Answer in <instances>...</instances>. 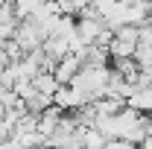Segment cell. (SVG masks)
Segmentation results:
<instances>
[{
  "label": "cell",
  "mask_w": 152,
  "mask_h": 149,
  "mask_svg": "<svg viewBox=\"0 0 152 149\" xmlns=\"http://www.w3.org/2000/svg\"><path fill=\"white\" fill-rule=\"evenodd\" d=\"M23 102H26V108H29V111L41 114L47 105H53V93H41V91H35L29 99H23Z\"/></svg>",
  "instance_id": "obj_8"
},
{
  "label": "cell",
  "mask_w": 152,
  "mask_h": 149,
  "mask_svg": "<svg viewBox=\"0 0 152 149\" xmlns=\"http://www.w3.org/2000/svg\"><path fill=\"white\" fill-rule=\"evenodd\" d=\"M79 67H82V58L76 56V53H67V56H61L58 58V64H56V79L61 82V85H70L73 82V76L79 73Z\"/></svg>",
  "instance_id": "obj_3"
},
{
  "label": "cell",
  "mask_w": 152,
  "mask_h": 149,
  "mask_svg": "<svg viewBox=\"0 0 152 149\" xmlns=\"http://www.w3.org/2000/svg\"><path fill=\"white\" fill-rule=\"evenodd\" d=\"M108 79H111V67H108V64H82L70 85L85 93V96H88V102H94L96 96H102V93H105Z\"/></svg>",
  "instance_id": "obj_1"
},
{
  "label": "cell",
  "mask_w": 152,
  "mask_h": 149,
  "mask_svg": "<svg viewBox=\"0 0 152 149\" xmlns=\"http://www.w3.org/2000/svg\"><path fill=\"white\" fill-rule=\"evenodd\" d=\"M32 85H35V91H41V93H56L61 82L56 79L53 70H38V73L32 76Z\"/></svg>",
  "instance_id": "obj_5"
},
{
  "label": "cell",
  "mask_w": 152,
  "mask_h": 149,
  "mask_svg": "<svg viewBox=\"0 0 152 149\" xmlns=\"http://www.w3.org/2000/svg\"><path fill=\"white\" fill-rule=\"evenodd\" d=\"M126 105H132V108H137V111H143V114L152 117V85L134 88V91L126 96Z\"/></svg>",
  "instance_id": "obj_4"
},
{
  "label": "cell",
  "mask_w": 152,
  "mask_h": 149,
  "mask_svg": "<svg viewBox=\"0 0 152 149\" xmlns=\"http://www.w3.org/2000/svg\"><path fill=\"white\" fill-rule=\"evenodd\" d=\"M108 143V137L102 134V131L96 129V126H88V129H82V146L88 149H102Z\"/></svg>",
  "instance_id": "obj_7"
},
{
  "label": "cell",
  "mask_w": 152,
  "mask_h": 149,
  "mask_svg": "<svg viewBox=\"0 0 152 149\" xmlns=\"http://www.w3.org/2000/svg\"><path fill=\"white\" fill-rule=\"evenodd\" d=\"M134 50H137V41H129V38H120V35H114V38H111V44H108V53H111V58L134 56Z\"/></svg>",
  "instance_id": "obj_6"
},
{
  "label": "cell",
  "mask_w": 152,
  "mask_h": 149,
  "mask_svg": "<svg viewBox=\"0 0 152 149\" xmlns=\"http://www.w3.org/2000/svg\"><path fill=\"white\" fill-rule=\"evenodd\" d=\"M15 3V15L18 18H29L32 12H38L44 6V0H12Z\"/></svg>",
  "instance_id": "obj_9"
},
{
  "label": "cell",
  "mask_w": 152,
  "mask_h": 149,
  "mask_svg": "<svg viewBox=\"0 0 152 149\" xmlns=\"http://www.w3.org/2000/svg\"><path fill=\"white\" fill-rule=\"evenodd\" d=\"M134 61H137L140 67H149V64H152V41H149V44H137V50H134Z\"/></svg>",
  "instance_id": "obj_10"
},
{
  "label": "cell",
  "mask_w": 152,
  "mask_h": 149,
  "mask_svg": "<svg viewBox=\"0 0 152 149\" xmlns=\"http://www.w3.org/2000/svg\"><path fill=\"white\" fill-rule=\"evenodd\" d=\"M102 26H105V20L99 18V15H79L76 18V32L82 35L85 44H94L96 35L102 32Z\"/></svg>",
  "instance_id": "obj_2"
},
{
  "label": "cell",
  "mask_w": 152,
  "mask_h": 149,
  "mask_svg": "<svg viewBox=\"0 0 152 149\" xmlns=\"http://www.w3.org/2000/svg\"><path fill=\"white\" fill-rule=\"evenodd\" d=\"M12 88H15V93H18L20 99H29V96L35 93V85H32V79H18Z\"/></svg>",
  "instance_id": "obj_11"
}]
</instances>
